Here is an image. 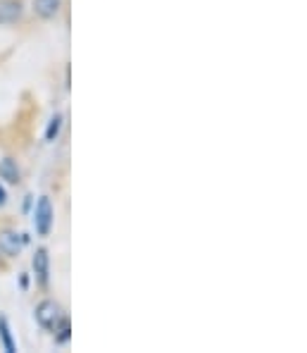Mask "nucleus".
<instances>
[{
    "instance_id": "obj_7",
    "label": "nucleus",
    "mask_w": 307,
    "mask_h": 353,
    "mask_svg": "<svg viewBox=\"0 0 307 353\" xmlns=\"http://www.w3.org/2000/svg\"><path fill=\"white\" fill-rule=\"evenodd\" d=\"M62 0H34V12L43 19H53L60 12Z\"/></svg>"
},
{
    "instance_id": "obj_3",
    "label": "nucleus",
    "mask_w": 307,
    "mask_h": 353,
    "mask_svg": "<svg viewBox=\"0 0 307 353\" xmlns=\"http://www.w3.org/2000/svg\"><path fill=\"white\" fill-rule=\"evenodd\" d=\"M27 243V236L17 234V232H0V253L8 258L19 256V251L24 248Z\"/></svg>"
},
{
    "instance_id": "obj_1",
    "label": "nucleus",
    "mask_w": 307,
    "mask_h": 353,
    "mask_svg": "<svg viewBox=\"0 0 307 353\" xmlns=\"http://www.w3.org/2000/svg\"><path fill=\"white\" fill-rule=\"evenodd\" d=\"M62 318V308L60 303H55V301H41L39 305H36V323H39L41 327H45V330L53 332L55 325L60 323Z\"/></svg>"
},
{
    "instance_id": "obj_2",
    "label": "nucleus",
    "mask_w": 307,
    "mask_h": 353,
    "mask_svg": "<svg viewBox=\"0 0 307 353\" xmlns=\"http://www.w3.org/2000/svg\"><path fill=\"white\" fill-rule=\"evenodd\" d=\"M34 225H36V232H39L41 236L50 234V227H53V205H50L48 196H41L39 203H36Z\"/></svg>"
},
{
    "instance_id": "obj_9",
    "label": "nucleus",
    "mask_w": 307,
    "mask_h": 353,
    "mask_svg": "<svg viewBox=\"0 0 307 353\" xmlns=\"http://www.w3.org/2000/svg\"><path fill=\"white\" fill-rule=\"evenodd\" d=\"M0 339H3V346H5V351H8V353L17 351V346H14V341H12V334H10V325H8V320H5V318H0Z\"/></svg>"
},
{
    "instance_id": "obj_4",
    "label": "nucleus",
    "mask_w": 307,
    "mask_h": 353,
    "mask_svg": "<svg viewBox=\"0 0 307 353\" xmlns=\"http://www.w3.org/2000/svg\"><path fill=\"white\" fill-rule=\"evenodd\" d=\"M34 272L36 279H39L41 287H48V277H50V258L45 248H39L34 253Z\"/></svg>"
},
{
    "instance_id": "obj_6",
    "label": "nucleus",
    "mask_w": 307,
    "mask_h": 353,
    "mask_svg": "<svg viewBox=\"0 0 307 353\" xmlns=\"http://www.w3.org/2000/svg\"><path fill=\"white\" fill-rule=\"evenodd\" d=\"M0 179L10 181V184H19V179H22V172H19L17 163H14L12 158H3V160H0Z\"/></svg>"
},
{
    "instance_id": "obj_10",
    "label": "nucleus",
    "mask_w": 307,
    "mask_h": 353,
    "mask_svg": "<svg viewBox=\"0 0 307 353\" xmlns=\"http://www.w3.org/2000/svg\"><path fill=\"white\" fill-rule=\"evenodd\" d=\"M60 127H62V115H55L50 119L48 129H45V141H55L57 134H60Z\"/></svg>"
},
{
    "instance_id": "obj_5",
    "label": "nucleus",
    "mask_w": 307,
    "mask_h": 353,
    "mask_svg": "<svg viewBox=\"0 0 307 353\" xmlns=\"http://www.w3.org/2000/svg\"><path fill=\"white\" fill-rule=\"evenodd\" d=\"M22 17V3L19 0H0V24H12Z\"/></svg>"
},
{
    "instance_id": "obj_11",
    "label": "nucleus",
    "mask_w": 307,
    "mask_h": 353,
    "mask_svg": "<svg viewBox=\"0 0 307 353\" xmlns=\"http://www.w3.org/2000/svg\"><path fill=\"white\" fill-rule=\"evenodd\" d=\"M5 201H8V196H5V189L0 186V205H5Z\"/></svg>"
},
{
    "instance_id": "obj_8",
    "label": "nucleus",
    "mask_w": 307,
    "mask_h": 353,
    "mask_svg": "<svg viewBox=\"0 0 307 353\" xmlns=\"http://www.w3.org/2000/svg\"><path fill=\"white\" fill-rule=\"evenodd\" d=\"M55 341L57 344H67V341H70V336H72V325H70V320L65 318V315H62L60 318V323L55 325Z\"/></svg>"
}]
</instances>
